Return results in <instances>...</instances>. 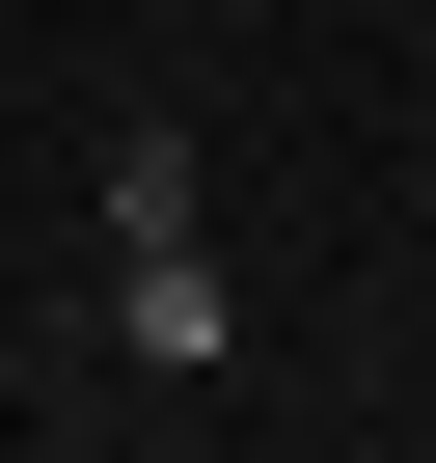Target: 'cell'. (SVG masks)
Listing matches in <instances>:
<instances>
[{
    "instance_id": "obj_1",
    "label": "cell",
    "mask_w": 436,
    "mask_h": 463,
    "mask_svg": "<svg viewBox=\"0 0 436 463\" xmlns=\"http://www.w3.org/2000/svg\"><path fill=\"white\" fill-rule=\"evenodd\" d=\"M109 327L164 382H218V327H246V273H218V218H191V137H109Z\"/></svg>"
}]
</instances>
